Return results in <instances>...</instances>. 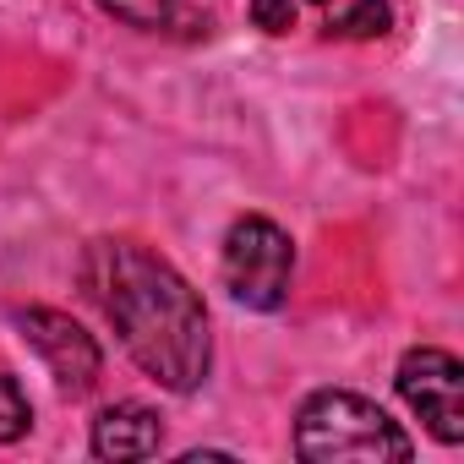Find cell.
Segmentation results:
<instances>
[{"instance_id": "9", "label": "cell", "mask_w": 464, "mask_h": 464, "mask_svg": "<svg viewBox=\"0 0 464 464\" xmlns=\"http://www.w3.org/2000/svg\"><path fill=\"white\" fill-rule=\"evenodd\" d=\"M99 6L126 28H164L180 12V0H99Z\"/></svg>"}, {"instance_id": "3", "label": "cell", "mask_w": 464, "mask_h": 464, "mask_svg": "<svg viewBox=\"0 0 464 464\" xmlns=\"http://www.w3.org/2000/svg\"><path fill=\"white\" fill-rule=\"evenodd\" d=\"M224 290L236 295L246 312H279L295 279V241L263 213H246L229 224L224 257H218Z\"/></svg>"}, {"instance_id": "2", "label": "cell", "mask_w": 464, "mask_h": 464, "mask_svg": "<svg viewBox=\"0 0 464 464\" xmlns=\"http://www.w3.org/2000/svg\"><path fill=\"white\" fill-rule=\"evenodd\" d=\"M295 453L312 464H404L415 442L366 393L317 388L295 415Z\"/></svg>"}, {"instance_id": "8", "label": "cell", "mask_w": 464, "mask_h": 464, "mask_svg": "<svg viewBox=\"0 0 464 464\" xmlns=\"http://www.w3.org/2000/svg\"><path fill=\"white\" fill-rule=\"evenodd\" d=\"M34 426V404L23 393V382L12 372H0V442H17Z\"/></svg>"}, {"instance_id": "11", "label": "cell", "mask_w": 464, "mask_h": 464, "mask_svg": "<svg viewBox=\"0 0 464 464\" xmlns=\"http://www.w3.org/2000/svg\"><path fill=\"white\" fill-rule=\"evenodd\" d=\"M317 6H328V0H317Z\"/></svg>"}, {"instance_id": "1", "label": "cell", "mask_w": 464, "mask_h": 464, "mask_svg": "<svg viewBox=\"0 0 464 464\" xmlns=\"http://www.w3.org/2000/svg\"><path fill=\"white\" fill-rule=\"evenodd\" d=\"M82 290L121 350L169 393H197L213 361L202 295L142 241L104 236L82 252Z\"/></svg>"}, {"instance_id": "5", "label": "cell", "mask_w": 464, "mask_h": 464, "mask_svg": "<svg viewBox=\"0 0 464 464\" xmlns=\"http://www.w3.org/2000/svg\"><path fill=\"white\" fill-rule=\"evenodd\" d=\"M17 328H23V339L39 350V361L50 366V377H55L61 393L82 399V393L99 382L104 355H99L93 334H88L77 317H66V312H55V306H28V312H17Z\"/></svg>"}, {"instance_id": "6", "label": "cell", "mask_w": 464, "mask_h": 464, "mask_svg": "<svg viewBox=\"0 0 464 464\" xmlns=\"http://www.w3.org/2000/svg\"><path fill=\"white\" fill-rule=\"evenodd\" d=\"M88 448L99 453V459H115V464H126V459H153L159 448H164V420L148 410V404H110V410H99V420H93V431H88Z\"/></svg>"}, {"instance_id": "10", "label": "cell", "mask_w": 464, "mask_h": 464, "mask_svg": "<svg viewBox=\"0 0 464 464\" xmlns=\"http://www.w3.org/2000/svg\"><path fill=\"white\" fill-rule=\"evenodd\" d=\"M252 23L263 34H290L295 28V0H252Z\"/></svg>"}, {"instance_id": "4", "label": "cell", "mask_w": 464, "mask_h": 464, "mask_svg": "<svg viewBox=\"0 0 464 464\" xmlns=\"http://www.w3.org/2000/svg\"><path fill=\"white\" fill-rule=\"evenodd\" d=\"M393 388L426 420V431L437 442H448V448L464 442V366H459V355H448L437 344L404 350V361L393 372Z\"/></svg>"}, {"instance_id": "7", "label": "cell", "mask_w": 464, "mask_h": 464, "mask_svg": "<svg viewBox=\"0 0 464 464\" xmlns=\"http://www.w3.org/2000/svg\"><path fill=\"white\" fill-rule=\"evenodd\" d=\"M388 28H393V6H388V0H355L339 23H328V34H339V39H382Z\"/></svg>"}]
</instances>
